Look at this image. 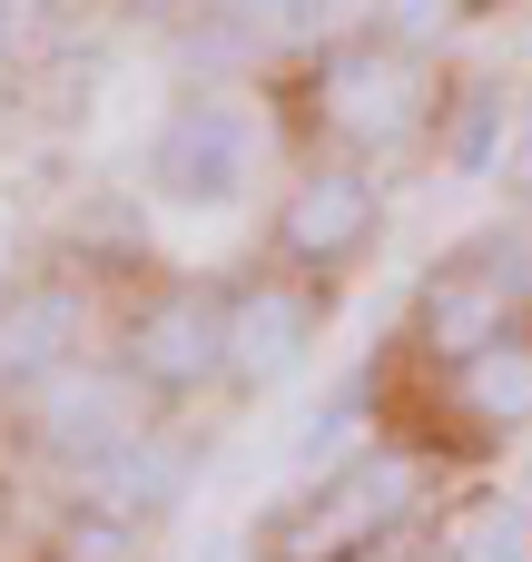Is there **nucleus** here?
I'll return each instance as SVG.
<instances>
[{"mask_svg": "<svg viewBox=\"0 0 532 562\" xmlns=\"http://www.w3.org/2000/svg\"><path fill=\"white\" fill-rule=\"evenodd\" d=\"M0 49H10V0H0Z\"/></svg>", "mask_w": 532, "mask_h": 562, "instance_id": "obj_17", "label": "nucleus"}, {"mask_svg": "<svg viewBox=\"0 0 532 562\" xmlns=\"http://www.w3.org/2000/svg\"><path fill=\"white\" fill-rule=\"evenodd\" d=\"M306 336H316V306H306V286H286V277H257V286H237L227 296V375L237 385H286L296 366H306Z\"/></svg>", "mask_w": 532, "mask_h": 562, "instance_id": "obj_7", "label": "nucleus"}, {"mask_svg": "<svg viewBox=\"0 0 532 562\" xmlns=\"http://www.w3.org/2000/svg\"><path fill=\"white\" fill-rule=\"evenodd\" d=\"M79 346V296L69 286H20L0 296V385H39Z\"/></svg>", "mask_w": 532, "mask_h": 562, "instance_id": "obj_10", "label": "nucleus"}, {"mask_svg": "<svg viewBox=\"0 0 532 562\" xmlns=\"http://www.w3.org/2000/svg\"><path fill=\"white\" fill-rule=\"evenodd\" d=\"M464 375V415L474 425H494V435H513V425H532V356L503 336V346H484L474 366H454Z\"/></svg>", "mask_w": 532, "mask_h": 562, "instance_id": "obj_11", "label": "nucleus"}, {"mask_svg": "<svg viewBox=\"0 0 532 562\" xmlns=\"http://www.w3.org/2000/svg\"><path fill=\"white\" fill-rule=\"evenodd\" d=\"M464 0H385V40H405V49H425L444 20H454Z\"/></svg>", "mask_w": 532, "mask_h": 562, "instance_id": "obj_14", "label": "nucleus"}, {"mask_svg": "<svg viewBox=\"0 0 532 562\" xmlns=\"http://www.w3.org/2000/svg\"><path fill=\"white\" fill-rule=\"evenodd\" d=\"M513 316H523V277H513L503 247L434 267L425 296H415V336H425V356H444V366H474L484 346H503Z\"/></svg>", "mask_w": 532, "mask_h": 562, "instance_id": "obj_3", "label": "nucleus"}, {"mask_svg": "<svg viewBox=\"0 0 532 562\" xmlns=\"http://www.w3.org/2000/svg\"><path fill=\"white\" fill-rule=\"evenodd\" d=\"M128 10H148V20H178V10H207V0H128Z\"/></svg>", "mask_w": 532, "mask_h": 562, "instance_id": "obj_16", "label": "nucleus"}, {"mask_svg": "<svg viewBox=\"0 0 532 562\" xmlns=\"http://www.w3.org/2000/svg\"><path fill=\"white\" fill-rule=\"evenodd\" d=\"M454 562H532V514L523 504H474L454 524Z\"/></svg>", "mask_w": 532, "mask_h": 562, "instance_id": "obj_12", "label": "nucleus"}, {"mask_svg": "<svg viewBox=\"0 0 532 562\" xmlns=\"http://www.w3.org/2000/svg\"><path fill=\"white\" fill-rule=\"evenodd\" d=\"M128 385H138L128 366H49L30 385V445L39 454H69V464L109 454L128 435Z\"/></svg>", "mask_w": 532, "mask_h": 562, "instance_id": "obj_6", "label": "nucleus"}, {"mask_svg": "<svg viewBox=\"0 0 532 562\" xmlns=\"http://www.w3.org/2000/svg\"><path fill=\"white\" fill-rule=\"evenodd\" d=\"M365 237H375V178H365L355 158H326V168H306V178L276 198V247H286V267H346Z\"/></svg>", "mask_w": 532, "mask_h": 562, "instance_id": "obj_5", "label": "nucleus"}, {"mask_svg": "<svg viewBox=\"0 0 532 562\" xmlns=\"http://www.w3.org/2000/svg\"><path fill=\"white\" fill-rule=\"evenodd\" d=\"M434 109V79L405 40H336L326 49V79H316V119L346 138V148H405Z\"/></svg>", "mask_w": 532, "mask_h": 562, "instance_id": "obj_1", "label": "nucleus"}, {"mask_svg": "<svg viewBox=\"0 0 532 562\" xmlns=\"http://www.w3.org/2000/svg\"><path fill=\"white\" fill-rule=\"evenodd\" d=\"M494 138H503V89H484V99L454 119V168H494Z\"/></svg>", "mask_w": 532, "mask_h": 562, "instance_id": "obj_13", "label": "nucleus"}, {"mask_svg": "<svg viewBox=\"0 0 532 562\" xmlns=\"http://www.w3.org/2000/svg\"><path fill=\"white\" fill-rule=\"evenodd\" d=\"M247 158H257V128H247V109H237L227 89L178 99V109L158 119V138H148V178H158L178 207H227V198L247 188Z\"/></svg>", "mask_w": 532, "mask_h": 562, "instance_id": "obj_2", "label": "nucleus"}, {"mask_svg": "<svg viewBox=\"0 0 532 562\" xmlns=\"http://www.w3.org/2000/svg\"><path fill=\"white\" fill-rule=\"evenodd\" d=\"M188 494V445L178 435H118L109 454H89V474H79V504H99V514H118V524H148V514H168Z\"/></svg>", "mask_w": 532, "mask_h": 562, "instance_id": "obj_8", "label": "nucleus"}, {"mask_svg": "<svg viewBox=\"0 0 532 562\" xmlns=\"http://www.w3.org/2000/svg\"><path fill=\"white\" fill-rule=\"evenodd\" d=\"M405 514H415V464L365 454V464L326 474V504H316V524H306V553H355V543L395 533Z\"/></svg>", "mask_w": 532, "mask_h": 562, "instance_id": "obj_9", "label": "nucleus"}, {"mask_svg": "<svg viewBox=\"0 0 532 562\" xmlns=\"http://www.w3.org/2000/svg\"><path fill=\"white\" fill-rule=\"evenodd\" d=\"M207 10H217V20H257V30H267V40H276V30H286V10H296V0H207Z\"/></svg>", "mask_w": 532, "mask_h": 562, "instance_id": "obj_15", "label": "nucleus"}, {"mask_svg": "<svg viewBox=\"0 0 532 562\" xmlns=\"http://www.w3.org/2000/svg\"><path fill=\"white\" fill-rule=\"evenodd\" d=\"M118 366L148 385V395H197L207 375H227V306L197 296V286H168L128 316V346Z\"/></svg>", "mask_w": 532, "mask_h": 562, "instance_id": "obj_4", "label": "nucleus"}]
</instances>
